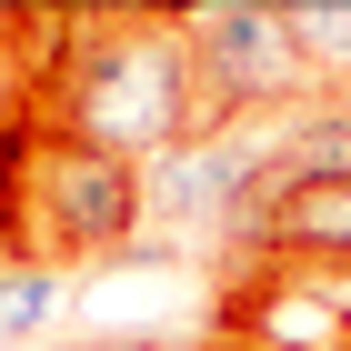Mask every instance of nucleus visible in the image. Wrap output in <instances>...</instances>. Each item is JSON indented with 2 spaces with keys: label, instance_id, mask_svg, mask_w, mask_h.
<instances>
[{
  "label": "nucleus",
  "instance_id": "nucleus-7",
  "mask_svg": "<svg viewBox=\"0 0 351 351\" xmlns=\"http://www.w3.org/2000/svg\"><path fill=\"white\" fill-rule=\"evenodd\" d=\"M281 21H291V40L311 51V71H322L331 90H351V0H281Z\"/></svg>",
  "mask_w": 351,
  "mask_h": 351
},
{
  "label": "nucleus",
  "instance_id": "nucleus-5",
  "mask_svg": "<svg viewBox=\"0 0 351 351\" xmlns=\"http://www.w3.org/2000/svg\"><path fill=\"white\" fill-rule=\"evenodd\" d=\"M281 131H201L161 161H141V231H221V211L251 191Z\"/></svg>",
  "mask_w": 351,
  "mask_h": 351
},
{
  "label": "nucleus",
  "instance_id": "nucleus-8",
  "mask_svg": "<svg viewBox=\"0 0 351 351\" xmlns=\"http://www.w3.org/2000/svg\"><path fill=\"white\" fill-rule=\"evenodd\" d=\"M71 291V281H60L51 261H21V271H0V351L10 341H30V331L51 322V301Z\"/></svg>",
  "mask_w": 351,
  "mask_h": 351
},
{
  "label": "nucleus",
  "instance_id": "nucleus-6",
  "mask_svg": "<svg viewBox=\"0 0 351 351\" xmlns=\"http://www.w3.org/2000/svg\"><path fill=\"white\" fill-rule=\"evenodd\" d=\"M251 261H301V271H351V181H301L281 191Z\"/></svg>",
  "mask_w": 351,
  "mask_h": 351
},
{
  "label": "nucleus",
  "instance_id": "nucleus-4",
  "mask_svg": "<svg viewBox=\"0 0 351 351\" xmlns=\"http://www.w3.org/2000/svg\"><path fill=\"white\" fill-rule=\"evenodd\" d=\"M211 341L241 351H351V281L301 261H221Z\"/></svg>",
  "mask_w": 351,
  "mask_h": 351
},
{
  "label": "nucleus",
  "instance_id": "nucleus-9",
  "mask_svg": "<svg viewBox=\"0 0 351 351\" xmlns=\"http://www.w3.org/2000/svg\"><path fill=\"white\" fill-rule=\"evenodd\" d=\"M60 351H161V341H131V331H90V341H60Z\"/></svg>",
  "mask_w": 351,
  "mask_h": 351
},
{
  "label": "nucleus",
  "instance_id": "nucleus-11",
  "mask_svg": "<svg viewBox=\"0 0 351 351\" xmlns=\"http://www.w3.org/2000/svg\"><path fill=\"white\" fill-rule=\"evenodd\" d=\"M161 351H211V331H201V341H161Z\"/></svg>",
  "mask_w": 351,
  "mask_h": 351
},
{
  "label": "nucleus",
  "instance_id": "nucleus-1",
  "mask_svg": "<svg viewBox=\"0 0 351 351\" xmlns=\"http://www.w3.org/2000/svg\"><path fill=\"white\" fill-rule=\"evenodd\" d=\"M10 110L51 141H90L110 161H161V151L201 141L181 0H161V10L151 0H81L60 60L30 90H10Z\"/></svg>",
  "mask_w": 351,
  "mask_h": 351
},
{
  "label": "nucleus",
  "instance_id": "nucleus-12",
  "mask_svg": "<svg viewBox=\"0 0 351 351\" xmlns=\"http://www.w3.org/2000/svg\"><path fill=\"white\" fill-rule=\"evenodd\" d=\"M331 101H341V110H351V90H331Z\"/></svg>",
  "mask_w": 351,
  "mask_h": 351
},
{
  "label": "nucleus",
  "instance_id": "nucleus-3",
  "mask_svg": "<svg viewBox=\"0 0 351 351\" xmlns=\"http://www.w3.org/2000/svg\"><path fill=\"white\" fill-rule=\"evenodd\" d=\"M131 251H141V161L40 131L21 181V261L81 271V261H131Z\"/></svg>",
  "mask_w": 351,
  "mask_h": 351
},
{
  "label": "nucleus",
  "instance_id": "nucleus-13",
  "mask_svg": "<svg viewBox=\"0 0 351 351\" xmlns=\"http://www.w3.org/2000/svg\"><path fill=\"white\" fill-rule=\"evenodd\" d=\"M211 351H241V341H211Z\"/></svg>",
  "mask_w": 351,
  "mask_h": 351
},
{
  "label": "nucleus",
  "instance_id": "nucleus-10",
  "mask_svg": "<svg viewBox=\"0 0 351 351\" xmlns=\"http://www.w3.org/2000/svg\"><path fill=\"white\" fill-rule=\"evenodd\" d=\"M0 271H21V231H10V221H0Z\"/></svg>",
  "mask_w": 351,
  "mask_h": 351
},
{
  "label": "nucleus",
  "instance_id": "nucleus-2",
  "mask_svg": "<svg viewBox=\"0 0 351 351\" xmlns=\"http://www.w3.org/2000/svg\"><path fill=\"white\" fill-rule=\"evenodd\" d=\"M181 30H191L201 131H261V121H301L331 101V81L281 21V0H181Z\"/></svg>",
  "mask_w": 351,
  "mask_h": 351
}]
</instances>
